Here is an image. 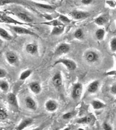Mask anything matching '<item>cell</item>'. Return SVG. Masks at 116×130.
<instances>
[{
  "label": "cell",
  "instance_id": "obj_40",
  "mask_svg": "<svg viewBox=\"0 0 116 130\" xmlns=\"http://www.w3.org/2000/svg\"><path fill=\"white\" fill-rule=\"evenodd\" d=\"M77 130H85L84 129H82V128H79V129H78Z\"/></svg>",
  "mask_w": 116,
  "mask_h": 130
},
{
  "label": "cell",
  "instance_id": "obj_41",
  "mask_svg": "<svg viewBox=\"0 0 116 130\" xmlns=\"http://www.w3.org/2000/svg\"><path fill=\"white\" fill-rule=\"evenodd\" d=\"M115 103L116 104V99L115 100Z\"/></svg>",
  "mask_w": 116,
  "mask_h": 130
},
{
  "label": "cell",
  "instance_id": "obj_38",
  "mask_svg": "<svg viewBox=\"0 0 116 130\" xmlns=\"http://www.w3.org/2000/svg\"><path fill=\"white\" fill-rule=\"evenodd\" d=\"M63 130H71V129L70 127H66V128H64Z\"/></svg>",
  "mask_w": 116,
  "mask_h": 130
},
{
  "label": "cell",
  "instance_id": "obj_6",
  "mask_svg": "<svg viewBox=\"0 0 116 130\" xmlns=\"http://www.w3.org/2000/svg\"><path fill=\"white\" fill-rule=\"evenodd\" d=\"M25 103L27 107L32 110L36 109V104L35 101L31 97H27L25 99Z\"/></svg>",
  "mask_w": 116,
  "mask_h": 130
},
{
  "label": "cell",
  "instance_id": "obj_3",
  "mask_svg": "<svg viewBox=\"0 0 116 130\" xmlns=\"http://www.w3.org/2000/svg\"><path fill=\"white\" fill-rule=\"evenodd\" d=\"M57 63H62L64 65H65L66 67L71 71H73L76 69V65L75 63L73 61L69 60L67 59H61L59 61H57L55 64H56Z\"/></svg>",
  "mask_w": 116,
  "mask_h": 130
},
{
  "label": "cell",
  "instance_id": "obj_33",
  "mask_svg": "<svg viewBox=\"0 0 116 130\" xmlns=\"http://www.w3.org/2000/svg\"><path fill=\"white\" fill-rule=\"evenodd\" d=\"M38 6L41 8H44V9H53V8L49 6L48 5H42V4H39L38 5Z\"/></svg>",
  "mask_w": 116,
  "mask_h": 130
},
{
  "label": "cell",
  "instance_id": "obj_12",
  "mask_svg": "<svg viewBox=\"0 0 116 130\" xmlns=\"http://www.w3.org/2000/svg\"><path fill=\"white\" fill-rule=\"evenodd\" d=\"M69 50V47L68 45L63 44L60 45L57 50H56L55 54L57 55H60L67 53Z\"/></svg>",
  "mask_w": 116,
  "mask_h": 130
},
{
  "label": "cell",
  "instance_id": "obj_44",
  "mask_svg": "<svg viewBox=\"0 0 116 130\" xmlns=\"http://www.w3.org/2000/svg\"></svg>",
  "mask_w": 116,
  "mask_h": 130
},
{
  "label": "cell",
  "instance_id": "obj_26",
  "mask_svg": "<svg viewBox=\"0 0 116 130\" xmlns=\"http://www.w3.org/2000/svg\"><path fill=\"white\" fill-rule=\"evenodd\" d=\"M45 24H49V25H52L55 26H61V25H63L61 22L57 20L55 21H53L52 22H47V23H44Z\"/></svg>",
  "mask_w": 116,
  "mask_h": 130
},
{
  "label": "cell",
  "instance_id": "obj_4",
  "mask_svg": "<svg viewBox=\"0 0 116 130\" xmlns=\"http://www.w3.org/2000/svg\"><path fill=\"white\" fill-rule=\"evenodd\" d=\"M71 16L76 20H80L88 17L89 14L88 12L81 11H74L70 13Z\"/></svg>",
  "mask_w": 116,
  "mask_h": 130
},
{
  "label": "cell",
  "instance_id": "obj_39",
  "mask_svg": "<svg viewBox=\"0 0 116 130\" xmlns=\"http://www.w3.org/2000/svg\"><path fill=\"white\" fill-rule=\"evenodd\" d=\"M59 130V128H55V129H53V130Z\"/></svg>",
  "mask_w": 116,
  "mask_h": 130
},
{
  "label": "cell",
  "instance_id": "obj_17",
  "mask_svg": "<svg viewBox=\"0 0 116 130\" xmlns=\"http://www.w3.org/2000/svg\"><path fill=\"white\" fill-rule=\"evenodd\" d=\"M26 50L28 53L33 54L37 52V48L36 46L33 44H29L26 47Z\"/></svg>",
  "mask_w": 116,
  "mask_h": 130
},
{
  "label": "cell",
  "instance_id": "obj_15",
  "mask_svg": "<svg viewBox=\"0 0 116 130\" xmlns=\"http://www.w3.org/2000/svg\"><path fill=\"white\" fill-rule=\"evenodd\" d=\"M91 105L93 108L95 110L103 108L106 106V104L104 103L97 100H93L91 102Z\"/></svg>",
  "mask_w": 116,
  "mask_h": 130
},
{
  "label": "cell",
  "instance_id": "obj_18",
  "mask_svg": "<svg viewBox=\"0 0 116 130\" xmlns=\"http://www.w3.org/2000/svg\"><path fill=\"white\" fill-rule=\"evenodd\" d=\"M64 30V27L63 25L55 26L53 29L51 33L52 35H59L63 32Z\"/></svg>",
  "mask_w": 116,
  "mask_h": 130
},
{
  "label": "cell",
  "instance_id": "obj_7",
  "mask_svg": "<svg viewBox=\"0 0 116 130\" xmlns=\"http://www.w3.org/2000/svg\"><path fill=\"white\" fill-rule=\"evenodd\" d=\"M99 83L98 80H95L91 83L88 87L87 91L90 93H95L98 89Z\"/></svg>",
  "mask_w": 116,
  "mask_h": 130
},
{
  "label": "cell",
  "instance_id": "obj_2",
  "mask_svg": "<svg viewBox=\"0 0 116 130\" xmlns=\"http://www.w3.org/2000/svg\"><path fill=\"white\" fill-rule=\"evenodd\" d=\"M95 117L93 115H89L77 120L76 122L81 124H91L95 121Z\"/></svg>",
  "mask_w": 116,
  "mask_h": 130
},
{
  "label": "cell",
  "instance_id": "obj_10",
  "mask_svg": "<svg viewBox=\"0 0 116 130\" xmlns=\"http://www.w3.org/2000/svg\"><path fill=\"white\" fill-rule=\"evenodd\" d=\"M30 88L32 92L36 94L40 93L42 90V88L40 85L36 82H33L30 84Z\"/></svg>",
  "mask_w": 116,
  "mask_h": 130
},
{
  "label": "cell",
  "instance_id": "obj_28",
  "mask_svg": "<svg viewBox=\"0 0 116 130\" xmlns=\"http://www.w3.org/2000/svg\"><path fill=\"white\" fill-rule=\"evenodd\" d=\"M83 33L81 29H78L75 33V36L78 39H80L83 37Z\"/></svg>",
  "mask_w": 116,
  "mask_h": 130
},
{
  "label": "cell",
  "instance_id": "obj_22",
  "mask_svg": "<svg viewBox=\"0 0 116 130\" xmlns=\"http://www.w3.org/2000/svg\"><path fill=\"white\" fill-rule=\"evenodd\" d=\"M18 17L20 19H21V20L24 22H32V20L26 14L24 13H19Z\"/></svg>",
  "mask_w": 116,
  "mask_h": 130
},
{
  "label": "cell",
  "instance_id": "obj_19",
  "mask_svg": "<svg viewBox=\"0 0 116 130\" xmlns=\"http://www.w3.org/2000/svg\"><path fill=\"white\" fill-rule=\"evenodd\" d=\"M105 35V31L103 29H99L97 30L96 32V36L97 38L99 40H101L104 38Z\"/></svg>",
  "mask_w": 116,
  "mask_h": 130
},
{
  "label": "cell",
  "instance_id": "obj_16",
  "mask_svg": "<svg viewBox=\"0 0 116 130\" xmlns=\"http://www.w3.org/2000/svg\"><path fill=\"white\" fill-rule=\"evenodd\" d=\"M7 59L10 64H14L16 62L17 60V57L16 55L12 52H8L6 55Z\"/></svg>",
  "mask_w": 116,
  "mask_h": 130
},
{
  "label": "cell",
  "instance_id": "obj_27",
  "mask_svg": "<svg viewBox=\"0 0 116 130\" xmlns=\"http://www.w3.org/2000/svg\"><path fill=\"white\" fill-rule=\"evenodd\" d=\"M8 115L6 113V112L3 109H1V111H0V118L1 120L6 119Z\"/></svg>",
  "mask_w": 116,
  "mask_h": 130
},
{
  "label": "cell",
  "instance_id": "obj_11",
  "mask_svg": "<svg viewBox=\"0 0 116 130\" xmlns=\"http://www.w3.org/2000/svg\"><path fill=\"white\" fill-rule=\"evenodd\" d=\"M53 83L54 86L55 87H61L62 83V78L59 74H56L53 76Z\"/></svg>",
  "mask_w": 116,
  "mask_h": 130
},
{
  "label": "cell",
  "instance_id": "obj_9",
  "mask_svg": "<svg viewBox=\"0 0 116 130\" xmlns=\"http://www.w3.org/2000/svg\"><path fill=\"white\" fill-rule=\"evenodd\" d=\"M12 29L16 32L19 34H26L32 35H36L34 33L32 32L31 31L21 27H13Z\"/></svg>",
  "mask_w": 116,
  "mask_h": 130
},
{
  "label": "cell",
  "instance_id": "obj_37",
  "mask_svg": "<svg viewBox=\"0 0 116 130\" xmlns=\"http://www.w3.org/2000/svg\"><path fill=\"white\" fill-rule=\"evenodd\" d=\"M44 128V126L43 125H42L41 126L38 127H37V128H36L35 129H32V130H42Z\"/></svg>",
  "mask_w": 116,
  "mask_h": 130
},
{
  "label": "cell",
  "instance_id": "obj_1",
  "mask_svg": "<svg viewBox=\"0 0 116 130\" xmlns=\"http://www.w3.org/2000/svg\"><path fill=\"white\" fill-rule=\"evenodd\" d=\"M83 87L81 84L78 83L74 85L72 92V97L74 99H78L82 92Z\"/></svg>",
  "mask_w": 116,
  "mask_h": 130
},
{
  "label": "cell",
  "instance_id": "obj_8",
  "mask_svg": "<svg viewBox=\"0 0 116 130\" xmlns=\"http://www.w3.org/2000/svg\"><path fill=\"white\" fill-rule=\"evenodd\" d=\"M57 104L53 100H48L45 103V108L48 111L53 112L57 108Z\"/></svg>",
  "mask_w": 116,
  "mask_h": 130
},
{
  "label": "cell",
  "instance_id": "obj_36",
  "mask_svg": "<svg viewBox=\"0 0 116 130\" xmlns=\"http://www.w3.org/2000/svg\"><path fill=\"white\" fill-rule=\"evenodd\" d=\"M81 2L84 5H89L92 2V1H91V0H83L81 1Z\"/></svg>",
  "mask_w": 116,
  "mask_h": 130
},
{
  "label": "cell",
  "instance_id": "obj_20",
  "mask_svg": "<svg viewBox=\"0 0 116 130\" xmlns=\"http://www.w3.org/2000/svg\"><path fill=\"white\" fill-rule=\"evenodd\" d=\"M0 34L1 37H2L3 38H5L6 40H11V36L8 34V33L7 32L5 29L2 28L0 29Z\"/></svg>",
  "mask_w": 116,
  "mask_h": 130
},
{
  "label": "cell",
  "instance_id": "obj_43",
  "mask_svg": "<svg viewBox=\"0 0 116 130\" xmlns=\"http://www.w3.org/2000/svg\"><path fill=\"white\" fill-rule=\"evenodd\" d=\"M115 57H116V56H115Z\"/></svg>",
  "mask_w": 116,
  "mask_h": 130
},
{
  "label": "cell",
  "instance_id": "obj_24",
  "mask_svg": "<svg viewBox=\"0 0 116 130\" xmlns=\"http://www.w3.org/2000/svg\"><path fill=\"white\" fill-rule=\"evenodd\" d=\"M105 19L103 17H99L95 20L96 23L98 25H103L105 23Z\"/></svg>",
  "mask_w": 116,
  "mask_h": 130
},
{
  "label": "cell",
  "instance_id": "obj_34",
  "mask_svg": "<svg viewBox=\"0 0 116 130\" xmlns=\"http://www.w3.org/2000/svg\"><path fill=\"white\" fill-rule=\"evenodd\" d=\"M6 72L3 69H1L0 70V77H5L6 75Z\"/></svg>",
  "mask_w": 116,
  "mask_h": 130
},
{
  "label": "cell",
  "instance_id": "obj_32",
  "mask_svg": "<svg viewBox=\"0 0 116 130\" xmlns=\"http://www.w3.org/2000/svg\"><path fill=\"white\" fill-rule=\"evenodd\" d=\"M59 20L61 21H62V22H70V21L66 17L64 16V15H60V17H59Z\"/></svg>",
  "mask_w": 116,
  "mask_h": 130
},
{
  "label": "cell",
  "instance_id": "obj_13",
  "mask_svg": "<svg viewBox=\"0 0 116 130\" xmlns=\"http://www.w3.org/2000/svg\"><path fill=\"white\" fill-rule=\"evenodd\" d=\"M8 100L9 103L12 106H14V107H16L17 108L18 107V104L17 98L16 95L14 93H10L8 94Z\"/></svg>",
  "mask_w": 116,
  "mask_h": 130
},
{
  "label": "cell",
  "instance_id": "obj_14",
  "mask_svg": "<svg viewBox=\"0 0 116 130\" xmlns=\"http://www.w3.org/2000/svg\"><path fill=\"white\" fill-rule=\"evenodd\" d=\"M86 58L89 62H94L98 60V56L96 53L91 51L88 52L86 55Z\"/></svg>",
  "mask_w": 116,
  "mask_h": 130
},
{
  "label": "cell",
  "instance_id": "obj_30",
  "mask_svg": "<svg viewBox=\"0 0 116 130\" xmlns=\"http://www.w3.org/2000/svg\"><path fill=\"white\" fill-rule=\"evenodd\" d=\"M106 2L111 7L114 8L116 6V2L114 1H106Z\"/></svg>",
  "mask_w": 116,
  "mask_h": 130
},
{
  "label": "cell",
  "instance_id": "obj_23",
  "mask_svg": "<svg viewBox=\"0 0 116 130\" xmlns=\"http://www.w3.org/2000/svg\"><path fill=\"white\" fill-rule=\"evenodd\" d=\"M0 87H1V89L4 91H8V89H9V85L8 84L5 82V81H1V83H0Z\"/></svg>",
  "mask_w": 116,
  "mask_h": 130
},
{
  "label": "cell",
  "instance_id": "obj_35",
  "mask_svg": "<svg viewBox=\"0 0 116 130\" xmlns=\"http://www.w3.org/2000/svg\"><path fill=\"white\" fill-rule=\"evenodd\" d=\"M111 91L113 94L116 95V85H115L112 87Z\"/></svg>",
  "mask_w": 116,
  "mask_h": 130
},
{
  "label": "cell",
  "instance_id": "obj_42",
  "mask_svg": "<svg viewBox=\"0 0 116 130\" xmlns=\"http://www.w3.org/2000/svg\"><path fill=\"white\" fill-rule=\"evenodd\" d=\"M1 130H3V129H1Z\"/></svg>",
  "mask_w": 116,
  "mask_h": 130
},
{
  "label": "cell",
  "instance_id": "obj_5",
  "mask_svg": "<svg viewBox=\"0 0 116 130\" xmlns=\"http://www.w3.org/2000/svg\"><path fill=\"white\" fill-rule=\"evenodd\" d=\"M33 122V120L31 118H27L23 120L20 124L18 126L16 130H23L31 125Z\"/></svg>",
  "mask_w": 116,
  "mask_h": 130
},
{
  "label": "cell",
  "instance_id": "obj_25",
  "mask_svg": "<svg viewBox=\"0 0 116 130\" xmlns=\"http://www.w3.org/2000/svg\"><path fill=\"white\" fill-rule=\"evenodd\" d=\"M111 49L113 52L116 51V37L113 38L110 42Z\"/></svg>",
  "mask_w": 116,
  "mask_h": 130
},
{
  "label": "cell",
  "instance_id": "obj_31",
  "mask_svg": "<svg viewBox=\"0 0 116 130\" xmlns=\"http://www.w3.org/2000/svg\"><path fill=\"white\" fill-rule=\"evenodd\" d=\"M103 128L105 130H112V127L108 124L106 123H104L103 125Z\"/></svg>",
  "mask_w": 116,
  "mask_h": 130
},
{
  "label": "cell",
  "instance_id": "obj_21",
  "mask_svg": "<svg viewBox=\"0 0 116 130\" xmlns=\"http://www.w3.org/2000/svg\"><path fill=\"white\" fill-rule=\"evenodd\" d=\"M32 74V71L31 70H27L24 71V72L21 73V75L20 76V79L21 80H24L27 78H28L29 76Z\"/></svg>",
  "mask_w": 116,
  "mask_h": 130
},
{
  "label": "cell",
  "instance_id": "obj_29",
  "mask_svg": "<svg viewBox=\"0 0 116 130\" xmlns=\"http://www.w3.org/2000/svg\"><path fill=\"white\" fill-rule=\"evenodd\" d=\"M73 114L71 112H68L65 114H64L62 116V118L64 120H68L71 119L73 117Z\"/></svg>",
  "mask_w": 116,
  "mask_h": 130
}]
</instances>
